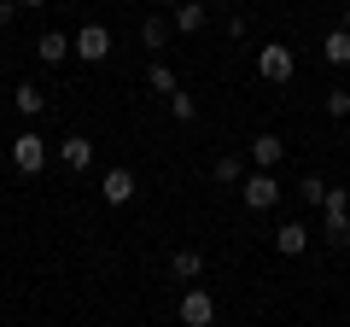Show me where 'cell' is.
I'll use <instances>...</instances> for the list:
<instances>
[{"instance_id": "1", "label": "cell", "mask_w": 350, "mask_h": 327, "mask_svg": "<svg viewBox=\"0 0 350 327\" xmlns=\"http://www.w3.org/2000/svg\"><path fill=\"white\" fill-rule=\"evenodd\" d=\"M321 234L333 239V246H350V193L345 187H327V199H321Z\"/></svg>"}, {"instance_id": "2", "label": "cell", "mask_w": 350, "mask_h": 327, "mask_svg": "<svg viewBox=\"0 0 350 327\" xmlns=\"http://www.w3.org/2000/svg\"><path fill=\"white\" fill-rule=\"evenodd\" d=\"M257 76L262 82H292V76H298V53L292 47H280V41H269V47H257Z\"/></svg>"}, {"instance_id": "3", "label": "cell", "mask_w": 350, "mask_h": 327, "mask_svg": "<svg viewBox=\"0 0 350 327\" xmlns=\"http://www.w3.org/2000/svg\"><path fill=\"white\" fill-rule=\"evenodd\" d=\"M12 170L18 176H41V170H47V140H41L36 129L12 135Z\"/></svg>"}, {"instance_id": "4", "label": "cell", "mask_w": 350, "mask_h": 327, "mask_svg": "<svg viewBox=\"0 0 350 327\" xmlns=\"http://www.w3.org/2000/svg\"><path fill=\"white\" fill-rule=\"evenodd\" d=\"M239 199H245V211H275V205H280V181H275V170H257V176H245V181H239Z\"/></svg>"}, {"instance_id": "5", "label": "cell", "mask_w": 350, "mask_h": 327, "mask_svg": "<svg viewBox=\"0 0 350 327\" xmlns=\"http://www.w3.org/2000/svg\"><path fill=\"white\" fill-rule=\"evenodd\" d=\"M70 53H76L82 64H100V59H111V29H105V24H82V29L70 36Z\"/></svg>"}, {"instance_id": "6", "label": "cell", "mask_w": 350, "mask_h": 327, "mask_svg": "<svg viewBox=\"0 0 350 327\" xmlns=\"http://www.w3.org/2000/svg\"><path fill=\"white\" fill-rule=\"evenodd\" d=\"M175 315H181V327H211L216 322V298L204 287H187V292H181V304H175Z\"/></svg>"}, {"instance_id": "7", "label": "cell", "mask_w": 350, "mask_h": 327, "mask_svg": "<svg viewBox=\"0 0 350 327\" xmlns=\"http://www.w3.org/2000/svg\"><path fill=\"white\" fill-rule=\"evenodd\" d=\"M59 164L82 176L88 164H94V140H88V135H64V140H59Z\"/></svg>"}, {"instance_id": "8", "label": "cell", "mask_w": 350, "mask_h": 327, "mask_svg": "<svg viewBox=\"0 0 350 327\" xmlns=\"http://www.w3.org/2000/svg\"><path fill=\"white\" fill-rule=\"evenodd\" d=\"M275 252L280 257H304V252H310V228H304V222H280L275 228Z\"/></svg>"}, {"instance_id": "9", "label": "cell", "mask_w": 350, "mask_h": 327, "mask_svg": "<svg viewBox=\"0 0 350 327\" xmlns=\"http://www.w3.org/2000/svg\"><path fill=\"white\" fill-rule=\"evenodd\" d=\"M100 199H105V205H129V199H135V176H129V170H105Z\"/></svg>"}, {"instance_id": "10", "label": "cell", "mask_w": 350, "mask_h": 327, "mask_svg": "<svg viewBox=\"0 0 350 327\" xmlns=\"http://www.w3.org/2000/svg\"><path fill=\"white\" fill-rule=\"evenodd\" d=\"M280 158H286V140L280 135H257L251 140V164H257V170H275Z\"/></svg>"}, {"instance_id": "11", "label": "cell", "mask_w": 350, "mask_h": 327, "mask_svg": "<svg viewBox=\"0 0 350 327\" xmlns=\"http://www.w3.org/2000/svg\"><path fill=\"white\" fill-rule=\"evenodd\" d=\"M36 53H41V64H64V59H70V36L41 29V36H36Z\"/></svg>"}, {"instance_id": "12", "label": "cell", "mask_w": 350, "mask_h": 327, "mask_svg": "<svg viewBox=\"0 0 350 327\" xmlns=\"http://www.w3.org/2000/svg\"><path fill=\"white\" fill-rule=\"evenodd\" d=\"M204 18H211V6H204V0H181V6H175V29H181V36H199Z\"/></svg>"}, {"instance_id": "13", "label": "cell", "mask_w": 350, "mask_h": 327, "mask_svg": "<svg viewBox=\"0 0 350 327\" xmlns=\"http://www.w3.org/2000/svg\"><path fill=\"white\" fill-rule=\"evenodd\" d=\"M170 275H175V280H199V275H204V257L193 252V246H181V252L170 257Z\"/></svg>"}, {"instance_id": "14", "label": "cell", "mask_w": 350, "mask_h": 327, "mask_svg": "<svg viewBox=\"0 0 350 327\" xmlns=\"http://www.w3.org/2000/svg\"><path fill=\"white\" fill-rule=\"evenodd\" d=\"M12 105H18L24 117H41V112H47V94H41L36 82H24V88H12Z\"/></svg>"}, {"instance_id": "15", "label": "cell", "mask_w": 350, "mask_h": 327, "mask_svg": "<svg viewBox=\"0 0 350 327\" xmlns=\"http://www.w3.org/2000/svg\"><path fill=\"white\" fill-rule=\"evenodd\" d=\"M216 181H222V187H239V181H245V158H239V152H222V158H216Z\"/></svg>"}, {"instance_id": "16", "label": "cell", "mask_w": 350, "mask_h": 327, "mask_svg": "<svg viewBox=\"0 0 350 327\" xmlns=\"http://www.w3.org/2000/svg\"><path fill=\"white\" fill-rule=\"evenodd\" d=\"M321 53H327V64H350V29H327Z\"/></svg>"}, {"instance_id": "17", "label": "cell", "mask_w": 350, "mask_h": 327, "mask_svg": "<svg viewBox=\"0 0 350 327\" xmlns=\"http://www.w3.org/2000/svg\"><path fill=\"white\" fill-rule=\"evenodd\" d=\"M170 29H175L170 18H146V24H140V41H146V47L158 53V47H170Z\"/></svg>"}, {"instance_id": "18", "label": "cell", "mask_w": 350, "mask_h": 327, "mask_svg": "<svg viewBox=\"0 0 350 327\" xmlns=\"http://www.w3.org/2000/svg\"><path fill=\"white\" fill-rule=\"evenodd\" d=\"M170 112H175V123H193V117H199V100L175 88V94H170Z\"/></svg>"}, {"instance_id": "19", "label": "cell", "mask_w": 350, "mask_h": 327, "mask_svg": "<svg viewBox=\"0 0 350 327\" xmlns=\"http://www.w3.org/2000/svg\"><path fill=\"white\" fill-rule=\"evenodd\" d=\"M146 82H152V88L163 94V100L175 94V70H170V64H152V70H146Z\"/></svg>"}, {"instance_id": "20", "label": "cell", "mask_w": 350, "mask_h": 327, "mask_svg": "<svg viewBox=\"0 0 350 327\" xmlns=\"http://www.w3.org/2000/svg\"><path fill=\"white\" fill-rule=\"evenodd\" d=\"M298 199H304V205H321V199H327V181H321V176H304V181H298Z\"/></svg>"}, {"instance_id": "21", "label": "cell", "mask_w": 350, "mask_h": 327, "mask_svg": "<svg viewBox=\"0 0 350 327\" xmlns=\"http://www.w3.org/2000/svg\"><path fill=\"white\" fill-rule=\"evenodd\" d=\"M327 117H350V88H333V94H327Z\"/></svg>"}, {"instance_id": "22", "label": "cell", "mask_w": 350, "mask_h": 327, "mask_svg": "<svg viewBox=\"0 0 350 327\" xmlns=\"http://www.w3.org/2000/svg\"><path fill=\"white\" fill-rule=\"evenodd\" d=\"M12 18H18V0H0V29L12 24Z\"/></svg>"}, {"instance_id": "23", "label": "cell", "mask_w": 350, "mask_h": 327, "mask_svg": "<svg viewBox=\"0 0 350 327\" xmlns=\"http://www.w3.org/2000/svg\"><path fill=\"white\" fill-rule=\"evenodd\" d=\"M18 6H29V12H36V6H47V0H18Z\"/></svg>"}, {"instance_id": "24", "label": "cell", "mask_w": 350, "mask_h": 327, "mask_svg": "<svg viewBox=\"0 0 350 327\" xmlns=\"http://www.w3.org/2000/svg\"><path fill=\"white\" fill-rule=\"evenodd\" d=\"M338 29H350V6H345V24H338Z\"/></svg>"}, {"instance_id": "25", "label": "cell", "mask_w": 350, "mask_h": 327, "mask_svg": "<svg viewBox=\"0 0 350 327\" xmlns=\"http://www.w3.org/2000/svg\"><path fill=\"white\" fill-rule=\"evenodd\" d=\"M158 6H175V0H158Z\"/></svg>"}, {"instance_id": "26", "label": "cell", "mask_w": 350, "mask_h": 327, "mask_svg": "<svg viewBox=\"0 0 350 327\" xmlns=\"http://www.w3.org/2000/svg\"><path fill=\"white\" fill-rule=\"evenodd\" d=\"M216 6H228V0H216Z\"/></svg>"}]
</instances>
